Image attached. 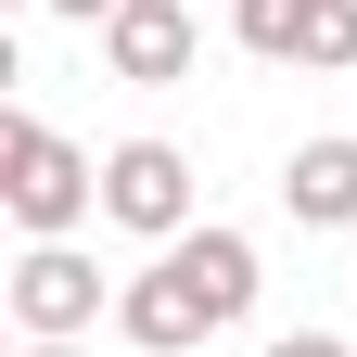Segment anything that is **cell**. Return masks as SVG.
Listing matches in <instances>:
<instances>
[{
  "instance_id": "obj_4",
  "label": "cell",
  "mask_w": 357,
  "mask_h": 357,
  "mask_svg": "<svg viewBox=\"0 0 357 357\" xmlns=\"http://www.w3.org/2000/svg\"><path fill=\"white\" fill-rule=\"evenodd\" d=\"M89 319H102V268H89L77 243H26L13 255V332L26 344H77Z\"/></svg>"
},
{
  "instance_id": "obj_6",
  "label": "cell",
  "mask_w": 357,
  "mask_h": 357,
  "mask_svg": "<svg viewBox=\"0 0 357 357\" xmlns=\"http://www.w3.org/2000/svg\"><path fill=\"white\" fill-rule=\"evenodd\" d=\"M281 204H294V230H357V141H306L281 166Z\"/></svg>"
},
{
  "instance_id": "obj_1",
  "label": "cell",
  "mask_w": 357,
  "mask_h": 357,
  "mask_svg": "<svg viewBox=\"0 0 357 357\" xmlns=\"http://www.w3.org/2000/svg\"><path fill=\"white\" fill-rule=\"evenodd\" d=\"M255 306V243L243 230H178V243H153V268L115 294V332L141 344V357H192L204 332H230Z\"/></svg>"
},
{
  "instance_id": "obj_10",
  "label": "cell",
  "mask_w": 357,
  "mask_h": 357,
  "mask_svg": "<svg viewBox=\"0 0 357 357\" xmlns=\"http://www.w3.org/2000/svg\"><path fill=\"white\" fill-rule=\"evenodd\" d=\"M38 13H64V26H115V0H38Z\"/></svg>"
},
{
  "instance_id": "obj_2",
  "label": "cell",
  "mask_w": 357,
  "mask_h": 357,
  "mask_svg": "<svg viewBox=\"0 0 357 357\" xmlns=\"http://www.w3.org/2000/svg\"><path fill=\"white\" fill-rule=\"evenodd\" d=\"M0 204H13L26 243H77V217L102 204V153H77L38 115H0Z\"/></svg>"
},
{
  "instance_id": "obj_11",
  "label": "cell",
  "mask_w": 357,
  "mask_h": 357,
  "mask_svg": "<svg viewBox=\"0 0 357 357\" xmlns=\"http://www.w3.org/2000/svg\"><path fill=\"white\" fill-rule=\"evenodd\" d=\"M26 357H77V344H26Z\"/></svg>"
},
{
  "instance_id": "obj_8",
  "label": "cell",
  "mask_w": 357,
  "mask_h": 357,
  "mask_svg": "<svg viewBox=\"0 0 357 357\" xmlns=\"http://www.w3.org/2000/svg\"><path fill=\"white\" fill-rule=\"evenodd\" d=\"M306 64H319V77L357 64V0H319V13H306Z\"/></svg>"
},
{
  "instance_id": "obj_5",
  "label": "cell",
  "mask_w": 357,
  "mask_h": 357,
  "mask_svg": "<svg viewBox=\"0 0 357 357\" xmlns=\"http://www.w3.org/2000/svg\"><path fill=\"white\" fill-rule=\"evenodd\" d=\"M102 64H115L128 89H178V77H192V0H115Z\"/></svg>"
},
{
  "instance_id": "obj_7",
  "label": "cell",
  "mask_w": 357,
  "mask_h": 357,
  "mask_svg": "<svg viewBox=\"0 0 357 357\" xmlns=\"http://www.w3.org/2000/svg\"><path fill=\"white\" fill-rule=\"evenodd\" d=\"M306 13H319V0H230L243 52H268V64H306Z\"/></svg>"
},
{
  "instance_id": "obj_3",
  "label": "cell",
  "mask_w": 357,
  "mask_h": 357,
  "mask_svg": "<svg viewBox=\"0 0 357 357\" xmlns=\"http://www.w3.org/2000/svg\"><path fill=\"white\" fill-rule=\"evenodd\" d=\"M102 217L141 230V243H178L192 230V153L178 141H115L102 153Z\"/></svg>"
},
{
  "instance_id": "obj_9",
  "label": "cell",
  "mask_w": 357,
  "mask_h": 357,
  "mask_svg": "<svg viewBox=\"0 0 357 357\" xmlns=\"http://www.w3.org/2000/svg\"><path fill=\"white\" fill-rule=\"evenodd\" d=\"M268 357H357V344H344V332H281Z\"/></svg>"
}]
</instances>
